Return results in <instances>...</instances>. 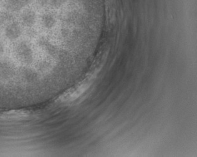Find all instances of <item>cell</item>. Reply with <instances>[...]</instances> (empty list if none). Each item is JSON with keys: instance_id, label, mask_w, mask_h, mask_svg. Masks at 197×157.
<instances>
[{"instance_id": "cell-1", "label": "cell", "mask_w": 197, "mask_h": 157, "mask_svg": "<svg viewBox=\"0 0 197 157\" xmlns=\"http://www.w3.org/2000/svg\"><path fill=\"white\" fill-rule=\"evenodd\" d=\"M64 2V0H51V3L53 6H59Z\"/></svg>"}, {"instance_id": "cell-2", "label": "cell", "mask_w": 197, "mask_h": 157, "mask_svg": "<svg viewBox=\"0 0 197 157\" xmlns=\"http://www.w3.org/2000/svg\"><path fill=\"white\" fill-rule=\"evenodd\" d=\"M39 4L42 6H45L48 4V0H39Z\"/></svg>"}]
</instances>
